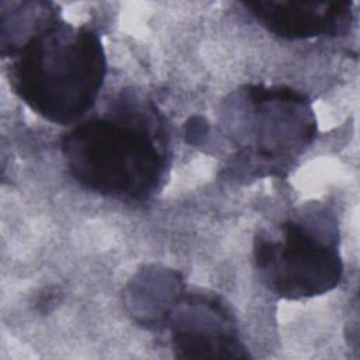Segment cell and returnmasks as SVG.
Wrapping results in <instances>:
<instances>
[{
    "mask_svg": "<svg viewBox=\"0 0 360 360\" xmlns=\"http://www.w3.org/2000/svg\"><path fill=\"white\" fill-rule=\"evenodd\" d=\"M62 153L79 184L128 200L156 193L169 166L162 120L153 104L134 91H124L104 114L72 128Z\"/></svg>",
    "mask_w": 360,
    "mask_h": 360,
    "instance_id": "6da1fadb",
    "label": "cell"
},
{
    "mask_svg": "<svg viewBox=\"0 0 360 360\" xmlns=\"http://www.w3.org/2000/svg\"><path fill=\"white\" fill-rule=\"evenodd\" d=\"M11 58L8 77L17 96L34 112L60 125L77 121L94 105L107 72L100 37L59 18Z\"/></svg>",
    "mask_w": 360,
    "mask_h": 360,
    "instance_id": "7a4b0ae2",
    "label": "cell"
},
{
    "mask_svg": "<svg viewBox=\"0 0 360 360\" xmlns=\"http://www.w3.org/2000/svg\"><path fill=\"white\" fill-rule=\"evenodd\" d=\"M224 117L239 166L253 176H283L316 132L309 100L281 86L245 87L226 101Z\"/></svg>",
    "mask_w": 360,
    "mask_h": 360,
    "instance_id": "3957f363",
    "label": "cell"
},
{
    "mask_svg": "<svg viewBox=\"0 0 360 360\" xmlns=\"http://www.w3.org/2000/svg\"><path fill=\"white\" fill-rule=\"evenodd\" d=\"M255 262L263 283L281 298L302 300L333 290L343 274L335 221L319 210L285 221L277 238L256 236Z\"/></svg>",
    "mask_w": 360,
    "mask_h": 360,
    "instance_id": "277c9868",
    "label": "cell"
},
{
    "mask_svg": "<svg viewBox=\"0 0 360 360\" xmlns=\"http://www.w3.org/2000/svg\"><path fill=\"white\" fill-rule=\"evenodd\" d=\"M166 319L177 357L246 359L249 356L231 314L215 297L180 295Z\"/></svg>",
    "mask_w": 360,
    "mask_h": 360,
    "instance_id": "5b68a950",
    "label": "cell"
},
{
    "mask_svg": "<svg viewBox=\"0 0 360 360\" xmlns=\"http://www.w3.org/2000/svg\"><path fill=\"white\" fill-rule=\"evenodd\" d=\"M246 10L270 32L287 39L345 34L353 20L349 1H249Z\"/></svg>",
    "mask_w": 360,
    "mask_h": 360,
    "instance_id": "8992f818",
    "label": "cell"
}]
</instances>
